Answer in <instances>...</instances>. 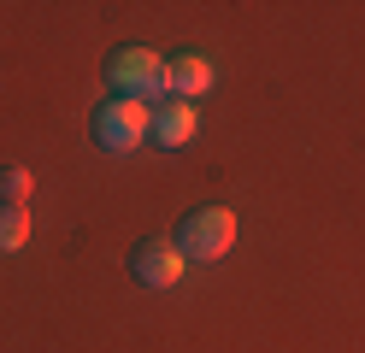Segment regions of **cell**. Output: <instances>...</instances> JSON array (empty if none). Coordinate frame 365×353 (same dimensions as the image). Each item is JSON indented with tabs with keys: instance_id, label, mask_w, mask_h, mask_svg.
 <instances>
[{
	"instance_id": "1",
	"label": "cell",
	"mask_w": 365,
	"mask_h": 353,
	"mask_svg": "<svg viewBox=\"0 0 365 353\" xmlns=\"http://www.w3.org/2000/svg\"><path fill=\"white\" fill-rule=\"evenodd\" d=\"M106 83L124 94V101H165L171 94V65L148 53V47H118L106 59Z\"/></svg>"
},
{
	"instance_id": "2",
	"label": "cell",
	"mask_w": 365,
	"mask_h": 353,
	"mask_svg": "<svg viewBox=\"0 0 365 353\" xmlns=\"http://www.w3.org/2000/svg\"><path fill=\"white\" fill-rule=\"evenodd\" d=\"M230 247H236V212L230 206H200L177 230V253L189 259V265H212V259H224Z\"/></svg>"
},
{
	"instance_id": "3",
	"label": "cell",
	"mask_w": 365,
	"mask_h": 353,
	"mask_svg": "<svg viewBox=\"0 0 365 353\" xmlns=\"http://www.w3.org/2000/svg\"><path fill=\"white\" fill-rule=\"evenodd\" d=\"M95 141H101L106 153H135L142 141H153V106L112 94V101L95 112Z\"/></svg>"
},
{
	"instance_id": "4",
	"label": "cell",
	"mask_w": 365,
	"mask_h": 353,
	"mask_svg": "<svg viewBox=\"0 0 365 353\" xmlns=\"http://www.w3.org/2000/svg\"><path fill=\"white\" fill-rule=\"evenodd\" d=\"M182 265H189V259L177 253V242H142L130 253V277L148 282V289H171V282H182Z\"/></svg>"
},
{
	"instance_id": "5",
	"label": "cell",
	"mask_w": 365,
	"mask_h": 353,
	"mask_svg": "<svg viewBox=\"0 0 365 353\" xmlns=\"http://www.w3.org/2000/svg\"><path fill=\"white\" fill-rule=\"evenodd\" d=\"M200 135V112L189 101H171V106H153V141L159 148H189Z\"/></svg>"
},
{
	"instance_id": "6",
	"label": "cell",
	"mask_w": 365,
	"mask_h": 353,
	"mask_svg": "<svg viewBox=\"0 0 365 353\" xmlns=\"http://www.w3.org/2000/svg\"><path fill=\"white\" fill-rule=\"evenodd\" d=\"M207 88H212V65L200 53H177L171 59V94H177V101H200Z\"/></svg>"
},
{
	"instance_id": "7",
	"label": "cell",
	"mask_w": 365,
	"mask_h": 353,
	"mask_svg": "<svg viewBox=\"0 0 365 353\" xmlns=\"http://www.w3.org/2000/svg\"><path fill=\"white\" fill-rule=\"evenodd\" d=\"M30 242V206H0V253H18Z\"/></svg>"
},
{
	"instance_id": "8",
	"label": "cell",
	"mask_w": 365,
	"mask_h": 353,
	"mask_svg": "<svg viewBox=\"0 0 365 353\" xmlns=\"http://www.w3.org/2000/svg\"><path fill=\"white\" fill-rule=\"evenodd\" d=\"M30 195H36V177L24 165H6V171H0V206H24Z\"/></svg>"
}]
</instances>
